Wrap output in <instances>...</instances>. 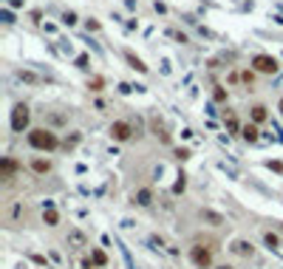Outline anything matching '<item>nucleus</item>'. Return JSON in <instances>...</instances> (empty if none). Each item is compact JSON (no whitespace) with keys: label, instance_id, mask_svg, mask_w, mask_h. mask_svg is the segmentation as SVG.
<instances>
[{"label":"nucleus","instance_id":"obj_12","mask_svg":"<svg viewBox=\"0 0 283 269\" xmlns=\"http://www.w3.org/2000/svg\"><path fill=\"white\" fill-rule=\"evenodd\" d=\"M136 204L139 207H150L153 204V190H150V187H142V190H136Z\"/></svg>","mask_w":283,"mask_h":269},{"label":"nucleus","instance_id":"obj_21","mask_svg":"<svg viewBox=\"0 0 283 269\" xmlns=\"http://www.w3.org/2000/svg\"><path fill=\"white\" fill-rule=\"evenodd\" d=\"M71 263H74L77 269H93V261H91V258L85 261V258H79V255H74V258H71Z\"/></svg>","mask_w":283,"mask_h":269},{"label":"nucleus","instance_id":"obj_10","mask_svg":"<svg viewBox=\"0 0 283 269\" xmlns=\"http://www.w3.org/2000/svg\"><path fill=\"white\" fill-rule=\"evenodd\" d=\"M241 139L249 142V145H255V142L261 139V130H258V125H255V122H247V125L241 127Z\"/></svg>","mask_w":283,"mask_h":269},{"label":"nucleus","instance_id":"obj_31","mask_svg":"<svg viewBox=\"0 0 283 269\" xmlns=\"http://www.w3.org/2000/svg\"><path fill=\"white\" fill-rule=\"evenodd\" d=\"M26 0H9V6H23Z\"/></svg>","mask_w":283,"mask_h":269},{"label":"nucleus","instance_id":"obj_18","mask_svg":"<svg viewBox=\"0 0 283 269\" xmlns=\"http://www.w3.org/2000/svg\"><path fill=\"white\" fill-rule=\"evenodd\" d=\"M201 218L210 221L212 227H221V224H224V218H221L218 212H212V210H201Z\"/></svg>","mask_w":283,"mask_h":269},{"label":"nucleus","instance_id":"obj_22","mask_svg":"<svg viewBox=\"0 0 283 269\" xmlns=\"http://www.w3.org/2000/svg\"><path fill=\"white\" fill-rule=\"evenodd\" d=\"M88 88H91L93 94H99V91H102V88H105V79H102V77H93V79H88Z\"/></svg>","mask_w":283,"mask_h":269},{"label":"nucleus","instance_id":"obj_3","mask_svg":"<svg viewBox=\"0 0 283 269\" xmlns=\"http://www.w3.org/2000/svg\"><path fill=\"white\" fill-rule=\"evenodd\" d=\"M190 263L196 269H212V247L193 244V247H190Z\"/></svg>","mask_w":283,"mask_h":269},{"label":"nucleus","instance_id":"obj_16","mask_svg":"<svg viewBox=\"0 0 283 269\" xmlns=\"http://www.w3.org/2000/svg\"><path fill=\"white\" fill-rule=\"evenodd\" d=\"M91 261H93V266H99V269H102V266H108V255L102 252V249H97V247H93V249H91Z\"/></svg>","mask_w":283,"mask_h":269},{"label":"nucleus","instance_id":"obj_32","mask_svg":"<svg viewBox=\"0 0 283 269\" xmlns=\"http://www.w3.org/2000/svg\"><path fill=\"white\" fill-rule=\"evenodd\" d=\"M277 111H280V116H283V99H280V102H277Z\"/></svg>","mask_w":283,"mask_h":269},{"label":"nucleus","instance_id":"obj_23","mask_svg":"<svg viewBox=\"0 0 283 269\" xmlns=\"http://www.w3.org/2000/svg\"><path fill=\"white\" fill-rule=\"evenodd\" d=\"M49 122H51V125H65L68 116H65V113H49Z\"/></svg>","mask_w":283,"mask_h":269},{"label":"nucleus","instance_id":"obj_6","mask_svg":"<svg viewBox=\"0 0 283 269\" xmlns=\"http://www.w3.org/2000/svg\"><path fill=\"white\" fill-rule=\"evenodd\" d=\"M17 170H20V164L14 162L12 156H3V159H0V178H3L6 184L17 176Z\"/></svg>","mask_w":283,"mask_h":269},{"label":"nucleus","instance_id":"obj_1","mask_svg":"<svg viewBox=\"0 0 283 269\" xmlns=\"http://www.w3.org/2000/svg\"><path fill=\"white\" fill-rule=\"evenodd\" d=\"M28 145L34 150H45V153H51V150L63 148V142L57 139V133L51 130V127H34V130H28Z\"/></svg>","mask_w":283,"mask_h":269},{"label":"nucleus","instance_id":"obj_26","mask_svg":"<svg viewBox=\"0 0 283 269\" xmlns=\"http://www.w3.org/2000/svg\"><path fill=\"white\" fill-rule=\"evenodd\" d=\"M63 23H65V26H74V23H77V14H74V12H65L63 14Z\"/></svg>","mask_w":283,"mask_h":269},{"label":"nucleus","instance_id":"obj_14","mask_svg":"<svg viewBox=\"0 0 283 269\" xmlns=\"http://www.w3.org/2000/svg\"><path fill=\"white\" fill-rule=\"evenodd\" d=\"M241 127H244V125L238 122V116L229 111V113H226V130H229V133H238V136H241Z\"/></svg>","mask_w":283,"mask_h":269},{"label":"nucleus","instance_id":"obj_8","mask_svg":"<svg viewBox=\"0 0 283 269\" xmlns=\"http://www.w3.org/2000/svg\"><path fill=\"white\" fill-rule=\"evenodd\" d=\"M229 252H232V255H238V258H252L255 247L249 244V241H244V238H235L232 244H229Z\"/></svg>","mask_w":283,"mask_h":269},{"label":"nucleus","instance_id":"obj_19","mask_svg":"<svg viewBox=\"0 0 283 269\" xmlns=\"http://www.w3.org/2000/svg\"><path fill=\"white\" fill-rule=\"evenodd\" d=\"M263 244L269 249H277V247H283V238H277L275 233H263Z\"/></svg>","mask_w":283,"mask_h":269},{"label":"nucleus","instance_id":"obj_4","mask_svg":"<svg viewBox=\"0 0 283 269\" xmlns=\"http://www.w3.org/2000/svg\"><path fill=\"white\" fill-rule=\"evenodd\" d=\"M252 71H258V74H277L280 71V65H277V60L272 54H255L252 57Z\"/></svg>","mask_w":283,"mask_h":269},{"label":"nucleus","instance_id":"obj_11","mask_svg":"<svg viewBox=\"0 0 283 269\" xmlns=\"http://www.w3.org/2000/svg\"><path fill=\"white\" fill-rule=\"evenodd\" d=\"M266 119H269V108L266 105H252V108H249V122H255V125H263Z\"/></svg>","mask_w":283,"mask_h":269},{"label":"nucleus","instance_id":"obj_9","mask_svg":"<svg viewBox=\"0 0 283 269\" xmlns=\"http://www.w3.org/2000/svg\"><path fill=\"white\" fill-rule=\"evenodd\" d=\"M65 244H68L71 249H82V247H88V235H85L82 230H68Z\"/></svg>","mask_w":283,"mask_h":269},{"label":"nucleus","instance_id":"obj_5","mask_svg":"<svg viewBox=\"0 0 283 269\" xmlns=\"http://www.w3.org/2000/svg\"><path fill=\"white\" fill-rule=\"evenodd\" d=\"M111 136H113V142H130L133 139V125L125 119L111 122Z\"/></svg>","mask_w":283,"mask_h":269},{"label":"nucleus","instance_id":"obj_2","mask_svg":"<svg viewBox=\"0 0 283 269\" xmlns=\"http://www.w3.org/2000/svg\"><path fill=\"white\" fill-rule=\"evenodd\" d=\"M28 122H31V111H28L26 102H17V105L12 108V119H9V125H12L14 133H23V130H28Z\"/></svg>","mask_w":283,"mask_h":269},{"label":"nucleus","instance_id":"obj_28","mask_svg":"<svg viewBox=\"0 0 283 269\" xmlns=\"http://www.w3.org/2000/svg\"><path fill=\"white\" fill-rule=\"evenodd\" d=\"M77 68H88V54H79L77 57Z\"/></svg>","mask_w":283,"mask_h":269},{"label":"nucleus","instance_id":"obj_15","mask_svg":"<svg viewBox=\"0 0 283 269\" xmlns=\"http://www.w3.org/2000/svg\"><path fill=\"white\" fill-rule=\"evenodd\" d=\"M125 60H127V63H130V68L142 71V74H145V71H148V65L142 63V60H139V57H136V54H133V51H125Z\"/></svg>","mask_w":283,"mask_h":269},{"label":"nucleus","instance_id":"obj_27","mask_svg":"<svg viewBox=\"0 0 283 269\" xmlns=\"http://www.w3.org/2000/svg\"><path fill=\"white\" fill-rule=\"evenodd\" d=\"M241 79H244L247 85H252L255 82V71H244V74H241Z\"/></svg>","mask_w":283,"mask_h":269},{"label":"nucleus","instance_id":"obj_25","mask_svg":"<svg viewBox=\"0 0 283 269\" xmlns=\"http://www.w3.org/2000/svg\"><path fill=\"white\" fill-rule=\"evenodd\" d=\"M184 187H187V182H184V176H178V182L173 184V193L178 196V193H184Z\"/></svg>","mask_w":283,"mask_h":269},{"label":"nucleus","instance_id":"obj_24","mask_svg":"<svg viewBox=\"0 0 283 269\" xmlns=\"http://www.w3.org/2000/svg\"><path fill=\"white\" fill-rule=\"evenodd\" d=\"M226 97H229V94H226L221 85H215V91H212V99H215V102H226Z\"/></svg>","mask_w":283,"mask_h":269},{"label":"nucleus","instance_id":"obj_29","mask_svg":"<svg viewBox=\"0 0 283 269\" xmlns=\"http://www.w3.org/2000/svg\"><path fill=\"white\" fill-rule=\"evenodd\" d=\"M3 23H6V26H12V23H14V17H12V12H3Z\"/></svg>","mask_w":283,"mask_h":269},{"label":"nucleus","instance_id":"obj_20","mask_svg":"<svg viewBox=\"0 0 283 269\" xmlns=\"http://www.w3.org/2000/svg\"><path fill=\"white\" fill-rule=\"evenodd\" d=\"M17 77L23 79V82H28V85H40L42 79L37 77V74H31V71H20V74H17Z\"/></svg>","mask_w":283,"mask_h":269},{"label":"nucleus","instance_id":"obj_7","mask_svg":"<svg viewBox=\"0 0 283 269\" xmlns=\"http://www.w3.org/2000/svg\"><path fill=\"white\" fill-rule=\"evenodd\" d=\"M28 167H31V173H34V176H49L54 164H51V159H45V156H34V159L28 162Z\"/></svg>","mask_w":283,"mask_h":269},{"label":"nucleus","instance_id":"obj_33","mask_svg":"<svg viewBox=\"0 0 283 269\" xmlns=\"http://www.w3.org/2000/svg\"><path fill=\"white\" fill-rule=\"evenodd\" d=\"M215 269H232V266H226V263H224V266H215Z\"/></svg>","mask_w":283,"mask_h":269},{"label":"nucleus","instance_id":"obj_17","mask_svg":"<svg viewBox=\"0 0 283 269\" xmlns=\"http://www.w3.org/2000/svg\"><path fill=\"white\" fill-rule=\"evenodd\" d=\"M42 221H45L49 227H57V224H60V212H57L54 207H49V210L42 212Z\"/></svg>","mask_w":283,"mask_h":269},{"label":"nucleus","instance_id":"obj_13","mask_svg":"<svg viewBox=\"0 0 283 269\" xmlns=\"http://www.w3.org/2000/svg\"><path fill=\"white\" fill-rule=\"evenodd\" d=\"M79 142H82V133H79V130H74L71 136H65V139H63V150H74Z\"/></svg>","mask_w":283,"mask_h":269},{"label":"nucleus","instance_id":"obj_30","mask_svg":"<svg viewBox=\"0 0 283 269\" xmlns=\"http://www.w3.org/2000/svg\"><path fill=\"white\" fill-rule=\"evenodd\" d=\"M85 26H88V31H99V23L97 20H88Z\"/></svg>","mask_w":283,"mask_h":269}]
</instances>
